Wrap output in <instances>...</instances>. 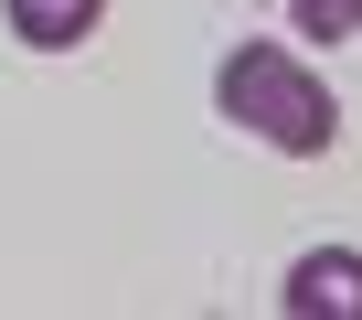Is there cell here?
<instances>
[{
	"label": "cell",
	"mask_w": 362,
	"mask_h": 320,
	"mask_svg": "<svg viewBox=\"0 0 362 320\" xmlns=\"http://www.w3.org/2000/svg\"><path fill=\"white\" fill-rule=\"evenodd\" d=\"M214 118L267 139V149H288V160H330L341 149V107H330V86L288 43H235L214 64Z\"/></svg>",
	"instance_id": "cell-1"
},
{
	"label": "cell",
	"mask_w": 362,
	"mask_h": 320,
	"mask_svg": "<svg viewBox=\"0 0 362 320\" xmlns=\"http://www.w3.org/2000/svg\"><path fill=\"white\" fill-rule=\"evenodd\" d=\"M277 309L288 320H362V246H309L277 278Z\"/></svg>",
	"instance_id": "cell-2"
},
{
	"label": "cell",
	"mask_w": 362,
	"mask_h": 320,
	"mask_svg": "<svg viewBox=\"0 0 362 320\" xmlns=\"http://www.w3.org/2000/svg\"><path fill=\"white\" fill-rule=\"evenodd\" d=\"M96 22H107V0H11V43L33 54H75Z\"/></svg>",
	"instance_id": "cell-3"
},
{
	"label": "cell",
	"mask_w": 362,
	"mask_h": 320,
	"mask_svg": "<svg viewBox=\"0 0 362 320\" xmlns=\"http://www.w3.org/2000/svg\"><path fill=\"white\" fill-rule=\"evenodd\" d=\"M288 22H298L309 43H351V33H362V0H288Z\"/></svg>",
	"instance_id": "cell-4"
}]
</instances>
